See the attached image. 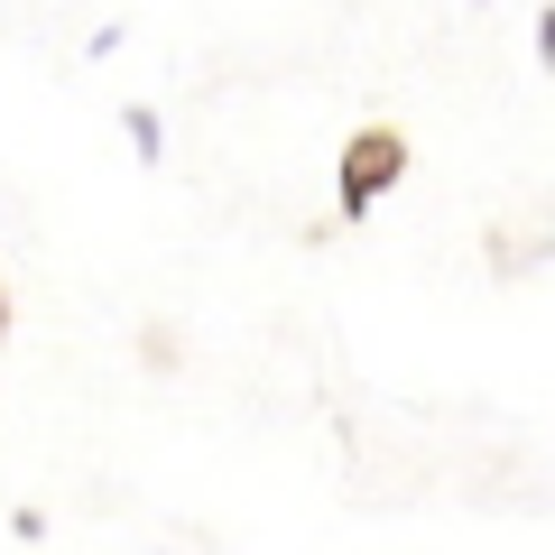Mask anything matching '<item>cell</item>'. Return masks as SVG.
Returning a JSON list of instances; mask_svg holds the SVG:
<instances>
[{"label":"cell","instance_id":"1","mask_svg":"<svg viewBox=\"0 0 555 555\" xmlns=\"http://www.w3.org/2000/svg\"><path fill=\"white\" fill-rule=\"evenodd\" d=\"M398 177H408V139H398V130H361L352 149H343V214L361 222Z\"/></svg>","mask_w":555,"mask_h":555},{"label":"cell","instance_id":"2","mask_svg":"<svg viewBox=\"0 0 555 555\" xmlns=\"http://www.w3.org/2000/svg\"><path fill=\"white\" fill-rule=\"evenodd\" d=\"M120 130H130V149H139V158H158V149H167V130H158V112H149V102H139V112L120 120Z\"/></svg>","mask_w":555,"mask_h":555},{"label":"cell","instance_id":"3","mask_svg":"<svg viewBox=\"0 0 555 555\" xmlns=\"http://www.w3.org/2000/svg\"><path fill=\"white\" fill-rule=\"evenodd\" d=\"M537 56L555 65V10H546V20H537Z\"/></svg>","mask_w":555,"mask_h":555},{"label":"cell","instance_id":"4","mask_svg":"<svg viewBox=\"0 0 555 555\" xmlns=\"http://www.w3.org/2000/svg\"><path fill=\"white\" fill-rule=\"evenodd\" d=\"M0 334H10V297H0Z\"/></svg>","mask_w":555,"mask_h":555},{"label":"cell","instance_id":"5","mask_svg":"<svg viewBox=\"0 0 555 555\" xmlns=\"http://www.w3.org/2000/svg\"><path fill=\"white\" fill-rule=\"evenodd\" d=\"M473 10H481V0H473Z\"/></svg>","mask_w":555,"mask_h":555}]
</instances>
